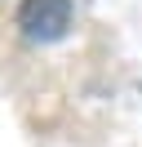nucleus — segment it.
I'll use <instances>...</instances> for the list:
<instances>
[{"label": "nucleus", "instance_id": "f257e3e1", "mask_svg": "<svg viewBox=\"0 0 142 147\" xmlns=\"http://www.w3.org/2000/svg\"><path fill=\"white\" fill-rule=\"evenodd\" d=\"M18 27L36 45H53L71 27V0H22L18 5Z\"/></svg>", "mask_w": 142, "mask_h": 147}]
</instances>
